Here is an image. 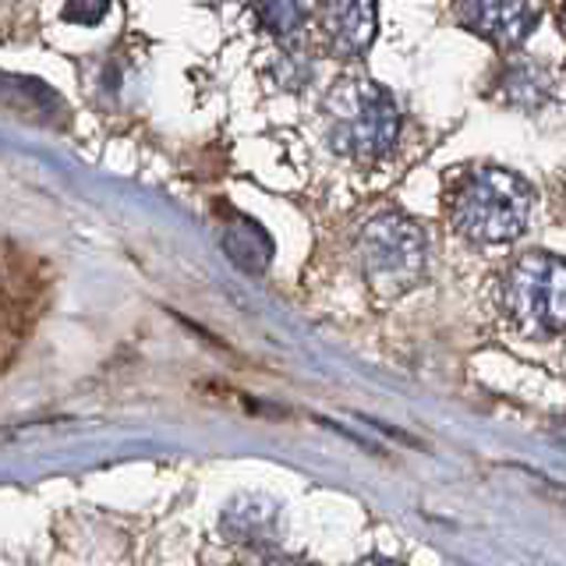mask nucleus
Segmentation results:
<instances>
[{"label": "nucleus", "instance_id": "obj_4", "mask_svg": "<svg viewBox=\"0 0 566 566\" xmlns=\"http://www.w3.org/2000/svg\"><path fill=\"white\" fill-rule=\"evenodd\" d=\"M361 265L368 283L379 294L394 297L421 283L424 262H429V248H424L421 230L397 212L376 217L361 230Z\"/></svg>", "mask_w": 566, "mask_h": 566}, {"label": "nucleus", "instance_id": "obj_2", "mask_svg": "<svg viewBox=\"0 0 566 566\" xmlns=\"http://www.w3.org/2000/svg\"><path fill=\"white\" fill-rule=\"evenodd\" d=\"M323 120L333 153L354 159V164H379L400 138L394 96L361 75L340 78L329 88L323 99Z\"/></svg>", "mask_w": 566, "mask_h": 566}, {"label": "nucleus", "instance_id": "obj_11", "mask_svg": "<svg viewBox=\"0 0 566 566\" xmlns=\"http://www.w3.org/2000/svg\"><path fill=\"white\" fill-rule=\"evenodd\" d=\"M265 566H312V563H301V559H270Z\"/></svg>", "mask_w": 566, "mask_h": 566}, {"label": "nucleus", "instance_id": "obj_8", "mask_svg": "<svg viewBox=\"0 0 566 566\" xmlns=\"http://www.w3.org/2000/svg\"><path fill=\"white\" fill-rule=\"evenodd\" d=\"M223 248L244 273H262L265 265H270V255H273V244H270V238H265V230L252 220H238L234 227H230L223 234Z\"/></svg>", "mask_w": 566, "mask_h": 566}, {"label": "nucleus", "instance_id": "obj_1", "mask_svg": "<svg viewBox=\"0 0 566 566\" xmlns=\"http://www.w3.org/2000/svg\"><path fill=\"white\" fill-rule=\"evenodd\" d=\"M531 209H535V191L521 174L478 164L457 177L450 191V220L457 234L478 244H510L517 241Z\"/></svg>", "mask_w": 566, "mask_h": 566}, {"label": "nucleus", "instance_id": "obj_3", "mask_svg": "<svg viewBox=\"0 0 566 566\" xmlns=\"http://www.w3.org/2000/svg\"><path fill=\"white\" fill-rule=\"evenodd\" d=\"M566 270L553 252H524L503 273V305L510 318L531 336L563 333L566 318Z\"/></svg>", "mask_w": 566, "mask_h": 566}, {"label": "nucleus", "instance_id": "obj_5", "mask_svg": "<svg viewBox=\"0 0 566 566\" xmlns=\"http://www.w3.org/2000/svg\"><path fill=\"white\" fill-rule=\"evenodd\" d=\"M318 32L336 57H361L376 40V0H318Z\"/></svg>", "mask_w": 566, "mask_h": 566}, {"label": "nucleus", "instance_id": "obj_10", "mask_svg": "<svg viewBox=\"0 0 566 566\" xmlns=\"http://www.w3.org/2000/svg\"><path fill=\"white\" fill-rule=\"evenodd\" d=\"M111 8V0H71L67 4V22H78V25H96L99 18Z\"/></svg>", "mask_w": 566, "mask_h": 566}, {"label": "nucleus", "instance_id": "obj_12", "mask_svg": "<svg viewBox=\"0 0 566 566\" xmlns=\"http://www.w3.org/2000/svg\"><path fill=\"white\" fill-rule=\"evenodd\" d=\"M361 566H397V563H386V559H368V563H361Z\"/></svg>", "mask_w": 566, "mask_h": 566}, {"label": "nucleus", "instance_id": "obj_7", "mask_svg": "<svg viewBox=\"0 0 566 566\" xmlns=\"http://www.w3.org/2000/svg\"><path fill=\"white\" fill-rule=\"evenodd\" d=\"M276 527V506L255 500V495H241L223 513V531L238 542H262L270 538Z\"/></svg>", "mask_w": 566, "mask_h": 566}, {"label": "nucleus", "instance_id": "obj_9", "mask_svg": "<svg viewBox=\"0 0 566 566\" xmlns=\"http://www.w3.org/2000/svg\"><path fill=\"white\" fill-rule=\"evenodd\" d=\"M255 14L265 32L273 35H294L308 18V4L305 0H259Z\"/></svg>", "mask_w": 566, "mask_h": 566}, {"label": "nucleus", "instance_id": "obj_6", "mask_svg": "<svg viewBox=\"0 0 566 566\" xmlns=\"http://www.w3.org/2000/svg\"><path fill=\"white\" fill-rule=\"evenodd\" d=\"M468 29L495 46H521L538 22L535 0H464L460 4Z\"/></svg>", "mask_w": 566, "mask_h": 566}]
</instances>
